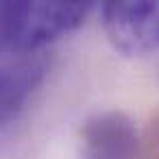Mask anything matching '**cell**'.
Here are the masks:
<instances>
[{"label": "cell", "instance_id": "obj_1", "mask_svg": "<svg viewBox=\"0 0 159 159\" xmlns=\"http://www.w3.org/2000/svg\"><path fill=\"white\" fill-rule=\"evenodd\" d=\"M94 2H0V52L7 55H37L44 46L74 33Z\"/></svg>", "mask_w": 159, "mask_h": 159}, {"label": "cell", "instance_id": "obj_4", "mask_svg": "<svg viewBox=\"0 0 159 159\" xmlns=\"http://www.w3.org/2000/svg\"><path fill=\"white\" fill-rule=\"evenodd\" d=\"M48 72V61L37 55L0 52V126L11 122Z\"/></svg>", "mask_w": 159, "mask_h": 159}, {"label": "cell", "instance_id": "obj_3", "mask_svg": "<svg viewBox=\"0 0 159 159\" xmlns=\"http://www.w3.org/2000/svg\"><path fill=\"white\" fill-rule=\"evenodd\" d=\"M85 157L94 159H137L139 135L135 122L118 109L98 111L83 122Z\"/></svg>", "mask_w": 159, "mask_h": 159}, {"label": "cell", "instance_id": "obj_2", "mask_svg": "<svg viewBox=\"0 0 159 159\" xmlns=\"http://www.w3.org/2000/svg\"><path fill=\"white\" fill-rule=\"evenodd\" d=\"M109 44L126 57L159 50V0H111L100 7Z\"/></svg>", "mask_w": 159, "mask_h": 159}, {"label": "cell", "instance_id": "obj_5", "mask_svg": "<svg viewBox=\"0 0 159 159\" xmlns=\"http://www.w3.org/2000/svg\"><path fill=\"white\" fill-rule=\"evenodd\" d=\"M85 159H94V157H85Z\"/></svg>", "mask_w": 159, "mask_h": 159}]
</instances>
